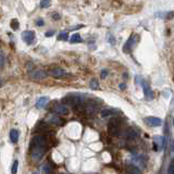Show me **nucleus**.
<instances>
[{
  "label": "nucleus",
  "instance_id": "nucleus-25",
  "mask_svg": "<svg viewBox=\"0 0 174 174\" xmlns=\"http://www.w3.org/2000/svg\"><path fill=\"white\" fill-rule=\"evenodd\" d=\"M109 42L111 43V45H114V44H115L114 38H113V37H112V36H110V37H109Z\"/></svg>",
  "mask_w": 174,
  "mask_h": 174
},
{
  "label": "nucleus",
  "instance_id": "nucleus-14",
  "mask_svg": "<svg viewBox=\"0 0 174 174\" xmlns=\"http://www.w3.org/2000/svg\"><path fill=\"white\" fill-rule=\"evenodd\" d=\"M69 38V34L67 32H62L58 35V40H68Z\"/></svg>",
  "mask_w": 174,
  "mask_h": 174
},
{
  "label": "nucleus",
  "instance_id": "nucleus-10",
  "mask_svg": "<svg viewBox=\"0 0 174 174\" xmlns=\"http://www.w3.org/2000/svg\"><path fill=\"white\" fill-rule=\"evenodd\" d=\"M49 74L51 76H53V77H61V76L64 75L65 73H64V71H63L62 69L57 68V69H53V70L50 71Z\"/></svg>",
  "mask_w": 174,
  "mask_h": 174
},
{
  "label": "nucleus",
  "instance_id": "nucleus-1",
  "mask_svg": "<svg viewBox=\"0 0 174 174\" xmlns=\"http://www.w3.org/2000/svg\"><path fill=\"white\" fill-rule=\"evenodd\" d=\"M47 149V140L43 135H36L32 140V160L35 162L42 160Z\"/></svg>",
  "mask_w": 174,
  "mask_h": 174
},
{
  "label": "nucleus",
  "instance_id": "nucleus-19",
  "mask_svg": "<svg viewBox=\"0 0 174 174\" xmlns=\"http://www.w3.org/2000/svg\"><path fill=\"white\" fill-rule=\"evenodd\" d=\"M11 27H12V29H14V31H16V29H19L18 20H12V21H11Z\"/></svg>",
  "mask_w": 174,
  "mask_h": 174
},
{
  "label": "nucleus",
  "instance_id": "nucleus-5",
  "mask_svg": "<svg viewBox=\"0 0 174 174\" xmlns=\"http://www.w3.org/2000/svg\"><path fill=\"white\" fill-rule=\"evenodd\" d=\"M22 39L27 45H32L35 42V32L34 31H24L22 33Z\"/></svg>",
  "mask_w": 174,
  "mask_h": 174
},
{
  "label": "nucleus",
  "instance_id": "nucleus-4",
  "mask_svg": "<svg viewBox=\"0 0 174 174\" xmlns=\"http://www.w3.org/2000/svg\"><path fill=\"white\" fill-rule=\"evenodd\" d=\"M145 123L148 126L151 128H157V126H161L162 125V120L159 119V118H155V117H147L144 119Z\"/></svg>",
  "mask_w": 174,
  "mask_h": 174
},
{
  "label": "nucleus",
  "instance_id": "nucleus-12",
  "mask_svg": "<svg viewBox=\"0 0 174 174\" xmlns=\"http://www.w3.org/2000/svg\"><path fill=\"white\" fill-rule=\"evenodd\" d=\"M82 40H83V39H82V37L80 34H73L72 37L70 38V42L73 43V44H74V43H81Z\"/></svg>",
  "mask_w": 174,
  "mask_h": 174
},
{
  "label": "nucleus",
  "instance_id": "nucleus-27",
  "mask_svg": "<svg viewBox=\"0 0 174 174\" xmlns=\"http://www.w3.org/2000/svg\"><path fill=\"white\" fill-rule=\"evenodd\" d=\"M33 174H39V173H38V172H34Z\"/></svg>",
  "mask_w": 174,
  "mask_h": 174
},
{
  "label": "nucleus",
  "instance_id": "nucleus-16",
  "mask_svg": "<svg viewBox=\"0 0 174 174\" xmlns=\"http://www.w3.org/2000/svg\"><path fill=\"white\" fill-rule=\"evenodd\" d=\"M49 121L52 123H56V124H59V123L62 122V120L60 119V118L56 117V115H52V117H49Z\"/></svg>",
  "mask_w": 174,
  "mask_h": 174
},
{
  "label": "nucleus",
  "instance_id": "nucleus-7",
  "mask_svg": "<svg viewBox=\"0 0 174 174\" xmlns=\"http://www.w3.org/2000/svg\"><path fill=\"white\" fill-rule=\"evenodd\" d=\"M153 145H155V150H161L163 148V137L162 136H155L153 137Z\"/></svg>",
  "mask_w": 174,
  "mask_h": 174
},
{
  "label": "nucleus",
  "instance_id": "nucleus-8",
  "mask_svg": "<svg viewBox=\"0 0 174 174\" xmlns=\"http://www.w3.org/2000/svg\"><path fill=\"white\" fill-rule=\"evenodd\" d=\"M48 102H49V97H47V96L40 97L36 102V108L39 110L44 109V108H46V106L48 104Z\"/></svg>",
  "mask_w": 174,
  "mask_h": 174
},
{
  "label": "nucleus",
  "instance_id": "nucleus-13",
  "mask_svg": "<svg viewBox=\"0 0 174 174\" xmlns=\"http://www.w3.org/2000/svg\"><path fill=\"white\" fill-rule=\"evenodd\" d=\"M89 87L91 89H98L99 88V83L96 78H91V81L89 82Z\"/></svg>",
  "mask_w": 174,
  "mask_h": 174
},
{
  "label": "nucleus",
  "instance_id": "nucleus-21",
  "mask_svg": "<svg viewBox=\"0 0 174 174\" xmlns=\"http://www.w3.org/2000/svg\"><path fill=\"white\" fill-rule=\"evenodd\" d=\"M45 24V21L43 20V19H38V20H36V25L37 26H44Z\"/></svg>",
  "mask_w": 174,
  "mask_h": 174
},
{
  "label": "nucleus",
  "instance_id": "nucleus-26",
  "mask_svg": "<svg viewBox=\"0 0 174 174\" xmlns=\"http://www.w3.org/2000/svg\"><path fill=\"white\" fill-rule=\"evenodd\" d=\"M120 88H121V89H125V84H121V85H120Z\"/></svg>",
  "mask_w": 174,
  "mask_h": 174
},
{
  "label": "nucleus",
  "instance_id": "nucleus-17",
  "mask_svg": "<svg viewBox=\"0 0 174 174\" xmlns=\"http://www.w3.org/2000/svg\"><path fill=\"white\" fill-rule=\"evenodd\" d=\"M5 63V56L2 51H0V68H3Z\"/></svg>",
  "mask_w": 174,
  "mask_h": 174
},
{
  "label": "nucleus",
  "instance_id": "nucleus-20",
  "mask_svg": "<svg viewBox=\"0 0 174 174\" xmlns=\"http://www.w3.org/2000/svg\"><path fill=\"white\" fill-rule=\"evenodd\" d=\"M49 5H50L49 0H44V1L40 2V7H42V8H47V7H49Z\"/></svg>",
  "mask_w": 174,
  "mask_h": 174
},
{
  "label": "nucleus",
  "instance_id": "nucleus-28",
  "mask_svg": "<svg viewBox=\"0 0 174 174\" xmlns=\"http://www.w3.org/2000/svg\"><path fill=\"white\" fill-rule=\"evenodd\" d=\"M0 84H1V80H0Z\"/></svg>",
  "mask_w": 174,
  "mask_h": 174
},
{
  "label": "nucleus",
  "instance_id": "nucleus-3",
  "mask_svg": "<svg viewBox=\"0 0 174 174\" xmlns=\"http://www.w3.org/2000/svg\"><path fill=\"white\" fill-rule=\"evenodd\" d=\"M142 86H143V90H144V95H145V99L146 100H152L155 94H153L152 89L150 88V86L147 82L145 81H142L140 82Z\"/></svg>",
  "mask_w": 174,
  "mask_h": 174
},
{
  "label": "nucleus",
  "instance_id": "nucleus-18",
  "mask_svg": "<svg viewBox=\"0 0 174 174\" xmlns=\"http://www.w3.org/2000/svg\"><path fill=\"white\" fill-rule=\"evenodd\" d=\"M18 165H19V161H18V160H15V161L13 162L12 169H11V173L16 174V172H18Z\"/></svg>",
  "mask_w": 174,
  "mask_h": 174
},
{
  "label": "nucleus",
  "instance_id": "nucleus-9",
  "mask_svg": "<svg viewBox=\"0 0 174 174\" xmlns=\"http://www.w3.org/2000/svg\"><path fill=\"white\" fill-rule=\"evenodd\" d=\"M53 111L57 113V114H68V108L63 104H57V106L53 108Z\"/></svg>",
  "mask_w": 174,
  "mask_h": 174
},
{
  "label": "nucleus",
  "instance_id": "nucleus-6",
  "mask_svg": "<svg viewBox=\"0 0 174 174\" xmlns=\"http://www.w3.org/2000/svg\"><path fill=\"white\" fill-rule=\"evenodd\" d=\"M48 73L44 70H40V69H37V70H34L33 72H31L29 76L34 80H44V78L47 77Z\"/></svg>",
  "mask_w": 174,
  "mask_h": 174
},
{
  "label": "nucleus",
  "instance_id": "nucleus-23",
  "mask_svg": "<svg viewBox=\"0 0 174 174\" xmlns=\"http://www.w3.org/2000/svg\"><path fill=\"white\" fill-rule=\"evenodd\" d=\"M52 18H53V20H55V21L60 20V15L58 14V13H52Z\"/></svg>",
  "mask_w": 174,
  "mask_h": 174
},
{
  "label": "nucleus",
  "instance_id": "nucleus-11",
  "mask_svg": "<svg viewBox=\"0 0 174 174\" xmlns=\"http://www.w3.org/2000/svg\"><path fill=\"white\" fill-rule=\"evenodd\" d=\"M19 137H20V133H19L18 130H11L10 131V139L12 143H16L19 139Z\"/></svg>",
  "mask_w": 174,
  "mask_h": 174
},
{
  "label": "nucleus",
  "instance_id": "nucleus-24",
  "mask_svg": "<svg viewBox=\"0 0 174 174\" xmlns=\"http://www.w3.org/2000/svg\"><path fill=\"white\" fill-rule=\"evenodd\" d=\"M55 33H56L55 31H50V32H47V33H46V37H51L52 35L55 34Z\"/></svg>",
  "mask_w": 174,
  "mask_h": 174
},
{
  "label": "nucleus",
  "instance_id": "nucleus-22",
  "mask_svg": "<svg viewBox=\"0 0 174 174\" xmlns=\"http://www.w3.org/2000/svg\"><path fill=\"white\" fill-rule=\"evenodd\" d=\"M107 75H108V71H107V70H102L101 71V74H100L101 78H106Z\"/></svg>",
  "mask_w": 174,
  "mask_h": 174
},
{
  "label": "nucleus",
  "instance_id": "nucleus-15",
  "mask_svg": "<svg viewBox=\"0 0 174 174\" xmlns=\"http://www.w3.org/2000/svg\"><path fill=\"white\" fill-rule=\"evenodd\" d=\"M113 110H110V109H106L104 110V111L101 112V117L102 118H107V117H109V115H112V114H114L113 113Z\"/></svg>",
  "mask_w": 174,
  "mask_h": 174
},
{
  "label": "nucleus",
  "instance_id": "nucleus-2",
  "mask_svg": "<svg viewBox=\"0 0 174 174\" xmlns=\"http://www.w3.org/2000/svg\"><path fill=\"white\" fill-rule=\"evenodd\" d=\"M138 40H139V37H138V35L137 34H133L132 36L128 39V42L125 43L124 47H123V51L126 52V53H128V52H130V51H132V50L136 47Z\"/></svg>",
  "mask_w": 174,
  "mask_h": 174
}]
</instances>
